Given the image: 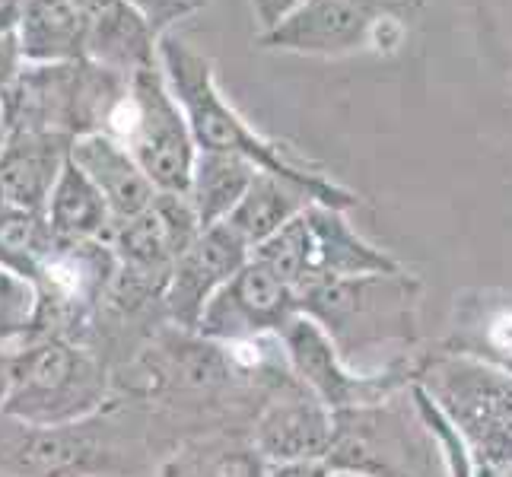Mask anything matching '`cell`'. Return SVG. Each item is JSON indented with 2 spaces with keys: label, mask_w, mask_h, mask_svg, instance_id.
Masks as SVG:
<instances>
[{
  "label": "cell",
  "mask_w": 512,
  "mask_h": 477,
  "mask_svg": "<svg viewBox=\"0 0 512 477\" xmlns=\"http://www.w3.org/2000/svg\"><path fill=\"white\" fill-rule=\"evenodd\" d=\"M156 468L147 404L112 395L83 420L29 427L0 414V477H144Z\"/></svg>",
  "instance_id": "1"
},
{
  "label": "cell",
  "mask_w": 512,
  "mask_h": 477,
  "mask_svg": "<svg viewBox=\"0 0 512 477\" xmlns=\"http://www.w3.org/2000/svg\"><path fill=\"white\" fill-rule=\"evenodd\" d=\"M160 67L169 83L172 96L179 99L188 131L194 137V147L204 153H233L249 159L255 169L284 175L290 182H299L312 191L315 204H328L338 210L357 207V194L338 185L331 175L299 166L296 159L274 144V140L261 137L249 121H245L233 105L220 93L217 77H214V61L201 55L198 48L188 42L175 39V35H163L160 39Z\"/></svg>",
  "instance_id": "2"
},
{
  "label": "cell",
  "mask_w": 512,
  "mask_h": 477,
  "mask_svg": "<svg viewBox=\"0 0 512 477\" xmlns=\"http://www.w3.org/2000/svg\"><path fill=\"white\" fill-rule=\"evenodd\" d=\"M420 280L408 271L331 277L296 293L299 312L319 325L347 366L363 369L369 353L411 357L417 341Z\"/></svg>",
  "instance_id": "3"
},
{
  "label": "cell",
  "mask_w": 512,
  "mask_h": 477,
  "mask_svg": "<svg viewBox=\"0 0 512 477\" xmlns=\"http://www.w3.org/2000/svg\"><path fill=\"white\" fill-rule=\"evenodd\" d=\"M112 392V366L67 338H29L7 350L0 414L29 427H58L96 414Z\"/></svg>",
  "instance_id": "4"
},
{
  "label": "cell",
  "mask_w": 512,
  "mask_h": 477,
  "mask_svg": "<svg viewBox=\"0 0 512 477\" xmlns=\"http://www.w3.org/2000/svg\"><path fill=\"white\" fill-rule=\"evenodd\" d=\"M128 77L86 58L26 64L0 96L10 131H45L67 140L105 134V125L125 96Z\"/></svg>",
  "instance_id": "5"
},
{
  "label": "cell",
  "mask_w": 512,
  "mask_h": 477,
  "mask_svg": "<svg viewBox=\"0 0 512 477\" xmlns=\"http://www.w3.org/2000/svg\"><path fill=\"white\" fill-rule=\"evenodd\" d=\"M325 465L369 477H449L411 388L376 404L334 411Z\"/></svg>",
  "instance_id": "6"
},
{
  "label": "cell",
  "mask_w": 512,
  "mask_h": 477,
  "mask_svg": "<svg viewBox=\"0 0 512 477\" xmlns=\"http://www.w3.org/2000/svg\"><path fill=\"white\" fill-rule=\"evenodd\" d=\"M252 258L277 274L293 293L331 277L404 271L398 258L366 242L347 223V210L328 204H309L299 210L284 229H277L271 239L258 245Z\"/></svg>",
  "instance_id": "7"
},
{
  "label": "cell",
  "mask_w": 512,
  "mask_h": 477,
  "mask_svg": "<svg viewBox=\"0 0 512 477\" xmlns=\"http://www.w3.org/2000/svg\"><path fill=\"white\" fill-rule=\"evenodd\" d=\"M105 134L115 137L134 156V163L156 191H188L198 147H194L185 112L172 96L160 64L128 77L125 96L118 99Z\"/></svg>",
  "instance_id": "8"
},
{
  "label": "cell",
  "mask_w": 512,
  "mask_h": 477,
  "mask_svg": "<svg viewBox=\"0 0 512 477\" xmlns=\"http://www.w3.org/2000/svg\"><path fill=\"white\" fill-rule=\"evenodd\" d=\"M115 252L105 239L58 242L51 245L42 268L32 277L35 315L29 338H67L77 341L90 328L93 315L109 293L115 277Z\"/></svg>",
  "instance_id": "9"
},
{
  "label": "cell",
  "mask_w": 512,
  "mask_h": 477,
  "mask_svg": "<svg viewBox=\"0 0 512 477\" xmlns=\"http://www.w3.org/2000/svg\"><path fill=\"white\" fill-rule=\"evenodd\" d=\"M280 344H284V357L296 382L306 385L331 411L385 401L404 392L414 379L417 353L395 363H385L379 369H353L344 363V357L331 344L328 334L303 312L280 331Z\"/></svg>",
  "instance_id": "10"
},
{
  "label": "cell",
  "mask_w": 512,
  "mask_h": 477,
  "mask_svg": "<svg viewBox=\"0 0 512 477\" xmlns=\"http://www.w3.org/2000/svg\"><path fill=\"white\" fill-rule=\"evenodd\" d=\"M296 315V293L258 258H249L210 296L194 331L214 341H249L280 334Z\"/></svg>",
  "instance_id": "11"
},
{
  "label": "cell",
  "mask_w": 512,
  "mask_h": 477,
  "mask_svg": "<svg viewBox=\"0 0 512 477\" xmlns=\"http://www.w3.org/2000/svg\"><path fill=\"white\" fill-rule=\"evenodd\" d=\"M249 433L268 465L325 462L334 436V411L293 376L261 404Z\"/></svg>",
  "instance_id": "12"
},
{
  "label": "cell",
  "mask_w": 512,
  "mask_h": 477,
  "mask_svg": "<svg viewBox=\"0 0 512 477\" xmlns=\"http://www.w3.org/2000/svg\"><path fill=\"white\" fill-rule=\"evenodd\" d=\"M249 258H252V249L226 223L201 229L198 239H194L172 264L169 284L163 293L166 322L185 331L198 328V318L204 306L210 303V296H214Z\"/></svg>",
  "instance_id": "13"
},
{
  "label": "cell",
  "mask_w": 512,
  "mask_h": 477,
  "mask_svg": "<svg viewBox=\"0 0 512 477\" xmlns=\"http://www.w3.org/2000/svg\"><path fill=\"white\" fill-rule=\"evenodd\" d=\"M376 23V16L363 10L357 0H306L284 23L258 32V48L341 58L373 45Z\"/></svg>",
  "instance_id": "14"
},
{
  "label": "cell",
  "mask_w": 512,
  "mask_h": 477,
  "mask_svg": "<svg viewBox=\"0 0 512 477\" xmlns=\"http://www.w3.org/2000/svg\"><path fill=\"white\" fill-rule=\"evenodd\" d=\"M83 32V58L121 77L160 64V35L125 0H74Z\"/></svg>",
  "instance_id": "15"
},
{
  "label": "cell",
  "mask_w": 512,
  "mask_h": 477,
  "mask_svg": "<svg viewBox=\"0 0 512 477\" xmlns=\"http://www.w3.org/2000/svg\"><path fill=\"white\" fill-rule=\"evenodd\" d=\"M70 140L45 131H10L0 150V204L45 214L48 194L67 163Z\"/></svg>",
  "instance_id": "16"
},
{
  "label": "cell",
  "mask_w": 512,
  "mask_h": 477,
  "mask_svg": "<svg viewBox=\"0 0 512 477\" xmlns=\"http://www.w3.org/2000/svg\"><path fill=\"white\" fill-rule=\"evenodd\" d=\"M67 159L93 182V188L102 194V201L109 207L115 223L140 214V210L153 201L156 188L150 185L147 175L140 172L134 156L109 134L99 131V134H83L77 140H70Z\"/></svg>",
  "instance_id": "17"
},
{
  "label": "cell",
  "mask_w": 512,
  "mask_h": 477,
  "mask_svg": "<svg viewBox=\"0 0 512 477\" xmlns=\"http://www.w3.org/2000/svg\"><path fill=\"white\" fill-rule=\"evenodd\" d=\"M264 471L268 462L249 430H214L169 449L156 462L153 477H264Z\"/></svg>",
  "instance_id": "18"
},
{
  "label": "cell",
  "mask_w": 512,
  "mask_h": 477,
  "mask_svg": "<svg viewBox=\"0 0 512 477\" xmlns=\"http://www.w3.org/2000/svg\"><path fill=\"white\" fill-rule=\"evenodd\" d=\"M309 204H315V198L306 185L290 182L284 175L255 169L249 188H245L239 204L233 207V214L223 223L255 252L264 239H271L277 229H284Z\"/></svg>",
  "instance_id": "19"
},
{
  "label": "cell",
  "mask_w": 512,
  "mask_h": 477,
  "mask_svg": "<svg viewBox=\"0 0 512 477\" xmlns=\"http://www.w3.org/2000/svg\"><path fill=\"white\" fill-rule=\"evenodd\" d=\"M16 26L26 64L83 58V32L74 0H16Z\"/></svg>",
  "instance_id": "20"
},
{
  "label": "cell",
  "mask_w": 512,
  "mask_h": 477,
  "mask_svg": "<svg viewBox=\"0 0 512 477\" xmlns=\"http://www.w3.org/2000/svg\"><path fill=\"white\" fill-rule=\"evenodd\" d=\"M45 220L51 236L58 242H86V239H109L112 233V214L105 207L102 194L93 182L70 163H64L55 188L48 194Z\"/></svg>",
  "instance_id": "21"
},
{
  "label": "cell",
  "mask_w": 512,
  "mask_h": 477,
  "mask_svg": "<svg viewBox=\"0 0 512 477\" xmlns=\"http://www.w3.org/2000/svg\"><path fill=\"white\" fill-rule=\"evenodd\" d=\"M252 175H255V166L249 163V159L233 156V153L198 150L194 166H191L185 198H188L194 214H198L201 229L217 226L233 214V207L239 204L245 188H249Z\"/></svg>",
  "instance_id": "22"
},
{
  "label": "cell",
  "mask_w": 512,
  "mask_h": 477,
  "mask_svg": "<svg viewBox=\"0 0 512 477\" xmlns=\"http://www.w3.org/2000/svg\"><path fill=\"white\" fill-rule=\"evenodd\" d=\"M449 353H462L512 376V299H481L474 303L455 334L446 341Z\"/></svg>",
  "instance_id": "23"
},
{
  "label": "cell",
  "mask_w": 512,
  "mask_h": 477,
  "mask_svg": "<svg viewBox=\"0 0 512 477\" xmlns=\"http://www.w3.org/2000/svg\"><path fill=\"white\" fill-rule=\"evenodd\" d=\"M51 245H55V236H51L45 214L0 204V268L20 274L32 284Z\"/></svg>",
  "instance_id": "24"
},
{
  "label": "cell",
  "mask_w": 512,
  "mask_h": 477,
  "mask_svg": "<svg viewBox=\"0 0 512 477\" xmlns=\"http://www.w3.org/2000/svg\"><path fill=\"white\" fill-rule=\"evenodd\" d=\"M32 315H35L32 284L20 274L0 268V347L10 350L13 344H20L32 328Z\"/></svg>",
  "instance_id": "25"
},
{
  "label": "cell",
  "mask_w": 512,
  "mask_h": 477,
  "mask_svg": "<svg viewBox=\"0 0 512 477\" xmlns=\"http://www.w3.org/2000/svg\"><path fill=\"white\" fill-rule=\"evenodd\" d=\"M26 67L23 48H20V26H16V0L0 4V96H4L13 80Z\"/></svg>",
  "instance_id": "26"
},
{
  "label": "cell",
  "mask_w": 512,
  "mask_h": 477,
  "mask_svg": "<svg viewBox=\"0 0 512 477\" xmlns=\"http://www.w3.org/2000/svg\"><path fill=\"white\" fill-rule=\"evenodd\" d=\"M125 4L144 16L147 26L160 35V39L175 23L185 20L188 13H194V7L188 4V0H125Z\"/></svg>",
  "instance_id": "27"
},
{
  "label": "cell",
  "mask_w": 512,
  "mask_h": 477,
  "mask_svg": "<svg viewBox=\"0 0 512 477\" xmlns=\"http://www.w3.org/2000/svg\"><path fill=\"white\" fill-rule=\"evenodd\" d=\"M306 0H249V7L255 13V23H258V32H268L274 29L277 23H284L293 10L303 7Z\"/></svg>",
  "instance_id": "28"
},
{
  "label": "cell",
  "mask_w": 512,
  "mask_h": 477,
  "mask_svg": "<svg viewBox=\"0 0 512 477\" xmlns=\"http://www.w3.org/2000/svg\"><path fill=\"white\" fill-rule=\"evenodd\" d=\"M328 465L325 462H280V465H268L264 477H328Z\"/></svg>",
  "instance_id": "29"
},
{
  "label": "cell",
  "mask_w": 512,
  "mask_h": 477,
  "mask_svg": "<svg viewBox=\"0 0 512 477\" xmlns=\"http://www.w3.org/2000/svg\"><path fill=\"white\" fill-rule=\"evenodd\" d=\"M4 388H7V350L0 347V401H4Z\"/></svg>",
  "instance_id": "30"
},
{
  "label": "cell",
  "mask_w": 512,
  "mask_h": 477,
  "mask_svg": "<svg viewBox=\"0 0 512 477\" xmlns=\"http://www.w3.org/2000/svg\"><path fill=\"white\" fill-rule=\"evenodd\" d=\"M7 137H10V128H7V118H4V105H0V150H4Z\"/></svg>",
  "instance_id": "31"
},
{
  "label": "cell",
  "mask_w": 512,
  "mask_h": 477,
  "mask_svg": "<svg viewBox=\"0 0 512 477\" xmlns=\"http://www.w3.org/2000/svg\"><path fill=\"white\" fill-rule=\"evenodd\" d=\"M328 477H369V474H357V471H338V468H331Z\"/></svg>",
  "instance_id": "32"
},
{
  "label": "cell",
  "mask_w": 512,
  "mask_h": 477,
  "mask_svg": "<svg viewBox=\"0 0 512 477\" xmlns=\"http://www.w3.org/2000/svg\"><path fill=\"white\" fill-rule=\"evenodd\" d=\"M188 4H191L194 10H201V7H207V4H210V0H188Z\"/></svg>",
  "instance_id": "33"
},
{
  "label": "cell",
  "mask_w": 512,
  "mask_h": 477,
  "mask_svg": "<svg viewBox=\"0 0 512 477\" xmlns=\"http://www.w3.org/2000/svg\"><path fill=\"white\" fill-rule=\"evenodd\" d=\"M0 4H4V0H0Z\"/></svg>",
  "instance_id": "34"
}]
</instances>
